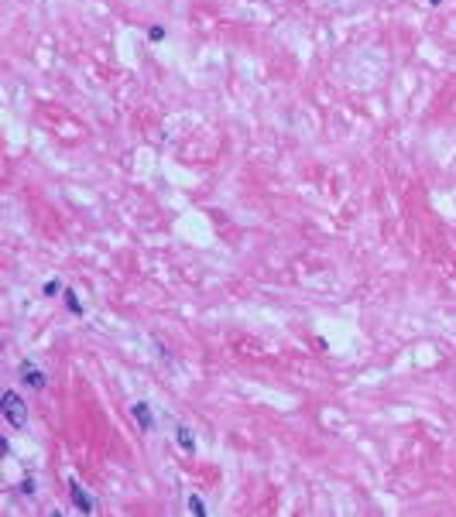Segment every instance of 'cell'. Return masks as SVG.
I'll return each instance as SVG.
<instances>
[{
	"instance_id": "obj_1",
	"label": "cell",
	"mask_w": 456,
	"mask_h": 517,
	"mask_svg": "<svg viewBox=\"0 0 456 517\" xmlns=\"http://www.w3.org/2000/svg\"><path fill=\"white\" fill-rule=\"evenodd\" d=\"M0 408H4V418L14 425V428H24V425H28V408L21 404V398L14 391H7V394L0 398Z\"/></svg>"
},
{
	"instance_id": "obj_2",
	"label": "cell",
	"mask_w": 456,
	"mask_h": 517,
	"mask_svg": "<svg viewBox=\"0 0 456 517\" xmlns=\"http://www.w3.org/2000/svg\"><path fill=\"white\" fill-rule=\"evenodd\" d=\"M69 493H72V503H76V510H79V514H93V510H96V503L89 500L86 486H82L79 479H69Z\"/></svg>"
},
{
	"instance_id": "obj_3",
	"label": "cell",
	"mask_w": 456,
	"mask_h": 517,
	"mask_svg": "<svg viewBox=\"0 0 456 517\" xmlns=\"http://www.w3.org/2000/svg\"><path fill=\"white\" fill-rule=\"evenodd\" d=\"M21 377H24V383H31V387H45L48 383V377H45V370H38L35 363H21Z\"/></svg>"
},
{
	"instance_id": "obj_4",
	"label": "cell",
	"mask_w": 456,
	"mask_h": 517,
	"mask_svg": "<svg viewBox=\"0 0 456 517\" xmlns=\"http://www.w3.org/2000/svg\"><path fill=\"white\" fill-rule=\"evenodd\" d=\"M131 415H134V422L141 425V432H151V425H154V418H151V408L144 401H137V404H131Z\"/></svg>"
},
{
	"instance_id": "obj_5",
	"label": "cell",
	"mask_w": 456,
	"mask_h": 517,
	"mask_svg": "<svg viewBox=\"0 0 456 517\" xmlns=\"http://www.w3.org/2000/svg\"><path fill=\"white\" fill-rule=\"evenodd\" d=\"M175 435H178V445H182V449H192V445H196V439H192V432L186 428V425H178Z\"/></svg>"
},
{
	"instance_id": "obj_6",
	"label": "cell",
	"mask_w": 456,
	"mask_h": 517,
	"mask_svg": "<svg viewBox=\"0 0 456 517\" xmlns=\"http://www.w3.org/2000/svg\"><path fill=\"white\" fill-rule=\"evenodd\" d=\"M65 302H69V308H72L76 315L82 312V302H79V295H76V291H65Z\"/></svg>"
},
{
	"instance_id": "obj_7",
	"label": "cell",
	"mask_w": 456,
	"mask_h": 517,
	"mask_svg": "<svg viewBox=\"0 0 456 517\" xmlns=\"http://www.w3.org/2000/svg\"><path fill=\"white\" fill-rule=\"evenodd\" d=\"M189 514H206V503L199 497H189Z\"/></svg>"
},
{
	"instance_id": "obj_8",
	"label": "cell",
	"mask_w": 456,
	"mask_h": 517,
	"mask_svg": "<svg viewBox=\"0 0 456 517\" xmlns=\"http://www.w3.org/2000/svg\"><path fill=\"white\" fill-rule=\"evenodd\" d=\"M58 291H62L58 281H48V285H45V295H58Z\"/></svg>"
},
{
	"instance_id": "obj_9",
	"label": "cell",
	"mask_w": 456,
	"mask_h": 517,
	"mask_svg": "<svg viewBox=\"0 0 456 517\" xmlns=\"http://www.w3.org/2000/svg\"><path fill=\"white\" fill-rule=\"evenodd\" d=\"M148 38H151V41H161V38H165V31H161V28H151V31H148Z\"/></svg>"
},
{
	"instance_id": "obj_10",
	"label": "cell",
	"mask_w": 456,
	"mask_h": 517,
	"mask_svg": "<svg viewBox=\"0 0 456 517\" xmlns=\"http://www.w3.org/2000/svg\"><path fill=\"white\" fill-rule=\"evenodd\" d=\"M429 4H439V0H429Z\"/></svg>"
}]
</instances>
